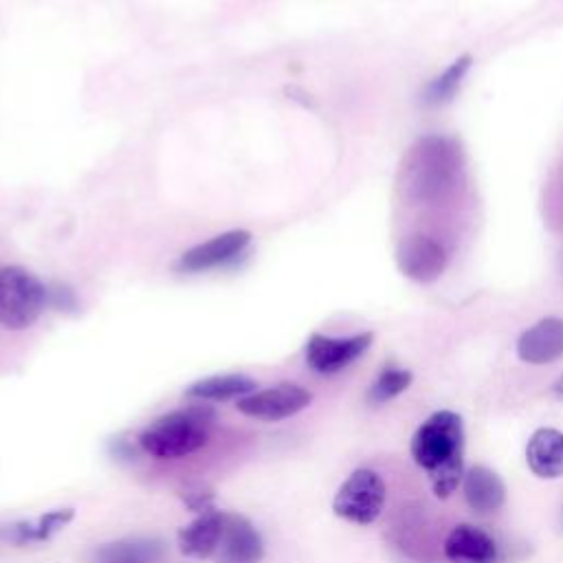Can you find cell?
Returning <instances> with one entry per match:
<instances>
[{
    "label": "cell",
    "mask_w": 563,
    "mask_h": 563,
    "mask_svg": "<svg viewBox=\"0 0 563 563\" xmlns=\"http://www.w3.org/2000/svg\"><path fill=\"white\" fill-rule=\"evenodd\" d=\"M411 457L438 497H449L464 477V422L455 411L431 413L411 438Z\"/></svg>",
    "instance_id": "1"
},
{
    "label": "cell",
    "mask_w": 563,
    "mask_h": 563,
    "mask_svg": "<svg viewBox=\"0 0 563 563\" xmlns=\"http://www.w3.org/2000/svg\"><path fill=\"white\" fill-rule=\"evenodd\" d=\"M460 165V147L453 139L427 134L405 154L398 172V189L411 202L440 200L455 187Z\"/></svg>",
    "instance_id": "2"
},
{
    "label": "cell",
    "mask_w": 563,
    "mask_h": 563,
    "mask_svg": "<svg viewBox=\"0 0 563 563\" xmlns=\"http://www.w3.org/2000/svg\"><path fill=\"white\" fill-rule=\"evenodd\" d=\"M213 420L216 411L209 405L178 409L150 422L141 431L139 444L152 457L178 460L196 453L207 444Z\"/></svg>",
    "instance_id": "3"
},
{
    "label": "cell",
    "mask_w": 563,
    "mask_h": 563,
    "mask_svg": "<svg viewBox=\"0 0 563 563\" xmlns=\"http://www.w3.org/2000/svg\"><path fill=\"white\" fill-rule=\"evenodd\" d=\"M48 306L46 286L24 266L0 268V325L24 330L37 321Z\"/></svg>",
    "instance_id": "4"
},
{
    "label": "cell",
    "mask_w": 563,
    "mask_h": 563,
    "mask_svg": "<svg viewBox=\"0 0 563 563\" xmlns=\"http://www.w3.org/2000/svg\"><path fill=\"white\" fill-rule=\"evenodd\" d=\"M385 482L372 468H356L336 490L332 510L345 521L369 526L374 523L385 506Z\"/></svg>",
    "instance_id": "5"
},
{
    "label": "cell",
    "mask_w": 563,
    "mask_h": 563,
    "mask_svg": "<svg viewBox=\"0 0 563 563\" xmlns=\"http://www.w3.org/2000/svg\"><path fill=\"white\" fill-rule=\"evenodd\" d=\"M312 400V394L295 383H279L273 387H266L262 391H253L249 396H242L235 407L240 413L255 418V420H266V422H277L284 418H290L299 411H303Z\"/></svg>",
    "instance_id": "6"
},
{
    "label": "cell",
    "mask_w": 563,
    "mask_h": 563,
    "mask_svg": "<svg viewBox=\"0 0 563 563\" xmlns=\"http://www.w3.org/2000/svg\"><path fill=\"white\" fill-rule=\"evenodd\" d=\"M372 332L352 336H325L317 332L306 343V363L317 374H336L363 356L372 345Z\"/></svg>",
    "instance_id": "7"
},
{
    "label": "cell",
    "mask_w": 563,
    "mask_h": 563,
    "mask_svg": "<svg viewBox=\"0 0 563 563\" xmlns=\"http://www.w3.org/2000/svg\"><path fill=\"white\" fill-rule=\"evenodd\" d=\"M251 238L253 235L246 229L224 231V233L185 251L178 257L176 268L180 273H200V271H209V268H216L220 264H227V262L235 260L249 246Z\"/></svg>",
    "instance_id": "8"
},
{
    "label": "cell",
    "mask_w": 563,
    "mask_h": 563,
    "mask_svg": "<svg viewBox=\"0 0 563 563\" xmlns=\"http://www.w3.org/2000/svg\"><path fill=\"white\" fill-rule=\"evenodd\" d=\"M396 264L405 277L420 284H431L446 268V251L440 242L427 235H411L400 242Z\"/></svg>",
    "instance_id": "9"
},
{
    "label": "cell",
    "mask_w": 563,
    "mask_h": 563,
    "mask_svg": "<svg viewBox=\"0 0 563 563\" xmlns=\"http://www.w3.org/2000/svg\"><path fill=\"white\" fill-rule=\"evenodd\" d=\"M213 556L218 563H260L264 556V541L246 517L224 512V526Z\"/></svg>",
    "instance_id": "10"
},
{
    "label": "cell",
    "mask_w": 563,
    "mask_h": 563,
    "mask_svg": "<svg viewBox=\"0 0 563 563\" xmlns=\"http://www.w3.org/2000/svg\"><path fill=\"white\" fill-rule=\"evenodd\" d=\"M563 354V319L545 317L521 332L517 356L530 365H545Z\"/></svg>",
    "instance_id": "11"
},
{
    "label": "cell",
    "mask_w": 563,
    "mask_h": 563,
    "mask_svg": "<svg viewBox=\"0 0 563 563\" xmlns=\"http://www.w3.org/2000/svg\"><path fill=\"white\" fill-rule=\"evenodd\" d=\"M444 556L451 563H495L497 543L482 528L457 523L444 539Z\"/></svg>",
    "instance_id": "12"
},
{
    "label": "cell",
    "mask_w": 563,
    "mask_h": 563,
    "mask_svg": "<svg viewBox=\"0 0 563 563\" xmlns=\"http://www.w3.org/2000/svg\"><path fill=\"white\" fill-rule=\"evenodd\" d=\"M528 468L541 479L563 477V433L552 427L537 429L526 444Z\"/></svg>",
    "instance_id": "13"
},
{
    "label": "cell",
    "mask_w": 563,
    "mask_h": 563,
    "mask_svg": "<svg viewBox=\"0 0 563 563\" xmlns=\"http://www.w3.org/2000/svg\"><path fill=\"white\" fill-rule=\"evenodd\" d=\"M462 493H464L466 504L479 515L495 512L506 501V486H504L501 477L493 468L482 466V464H477L464 473Z\"/></svg>",
    "instance_id": "14"
},
{
    "label": "cell",
    "mask_w": 563,
    "mask_h": 563,
    "mask_svg": "<svg viewBox=\"0 0 563 563\" xmlns=\"http://www.w3.org/2000/svg\"><path fill=\"white\" fill-rule=\"evenodd\" d=\"M224 526V510L209 508L198 512V517L178 530V545L180 552L196 559H207L216 554L220 534Z\"/></svg>",
    "instance_id": "15"
},
{
    "label": "cell",
    "mask_w": 563,
    "mask_h": 563,
    "mask_svg": "<svg viewBox=\"0 0 563 563\" xmlns=\"http://www.w3.org/2000/svg\"><path fill=\"white\" fill-rule=\"evenodd\" d=\"M255 391V380L244 374H218L207 376L196 383H191L185 389V396L198 398V400H229L249 396Z\"/></svg>",
    "instance_id": "16"
},
{
    "label": "cell",
    "mask_w": 563,
    "mask_h": 563,
    "mask_svg": "<svg viewBox=\"0 0 563 563\" xmlns=\"http://www.w3.org/2000/svg\"><path fill=\"white\" fill-rule=\"evenodd\" d=\"M103 563L130 561V563H152L163 554V543L156 539H125L103 545L99 552Z\"/></svg>",
    "instance_id": "17"
},
{
    "label": "cell",
    "mask_w": 563,
    "mask_h": 563,
    "mask_svg": "<svg viewBox=\"0 0 563 563\" xmlns=\"http://www.w3.org/2000/svg\"><path fill=\"white\" fill-rule=\"evenodd\" d=\"M473 59L471 55H462L457 57L449 68H444V73H440L435 79L429 81V86L424 88V95H422V101L427 106H440V103H446L455 90L460 88L464 75L468 73Z\"/></svg>",
    "instance_id": "18"
},
{
    "label": "cell",
    "mask_w": 563,
    "mask_h": 563,
    "mask_svg": "<svg viewBox=\"0 0 563 563\" xmlns=\"http://www.w3.org/2000/svg\"><path fill=\"white\" fill-rule=\"evenodd\" d=\"M411 378L413 376L409 369L398 367V365H387L372 383V387L367 391V400L372 405H383V402L396 398L398 394H402L411 385Z\"/></svg>",
    "instance_id": "19"
},
{
    "label": "cell",
    "mask_w": 563,
    "mask_h": 563,
    "mask_svg": "<svg viewBox=\"0 0 563 563\" xmlns=\"http://www.w3.org/2000/svg\"><path fill=\"white\" fill-rule=\"evenodd\" d=\"M46 301L48 306H53L55 310L62 312H75L77 310V295L68 284L55 282L51 286H46Z\"/></svg>",
    "instance_id": "20"
},
{
    "label": "cell",
    "mask_w": 563,
    "mask_h": 563,
    "mask_svg": "<svg viewBox=\"0 0 563 563\" xmlns=\"http://www.w3.org/2000/svg\"><path fill=\"white\" fill-rule=\"evenodd\" d=\"M552 396L559 398V400H563V374L552 383Z\"/></svg>",
    "instance_id": "21"
},
{
    "label": "cell",
    "mask_w": 563,
    "mask_h": 563,
    "mask_svg": "<svg viewBox=\"0 0 563 563\" xmlns=\"http://www.w3.org/2000/svg\"><path fill=\"white\" fill-rule=\"evenodd\" d=\"M110 563H130V561H110Z\"/></svg>",
    "instance_id": "22"
}]
</instances>
